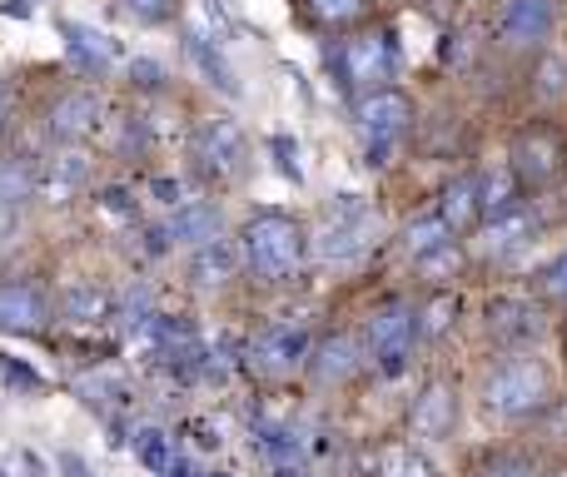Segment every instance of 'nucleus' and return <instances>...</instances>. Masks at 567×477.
Wrapping results in <instances>:
<instances>
[{
    "mask_svg": "<svg viewBox=\"0 0 567 477\" xmlns=\"http://www.w3.org/2000/svg\"><path fill=\"white\" fill-rule=\"evenodd\" d=\"M169 239H175V235H169V225H165V229H150V235H145V249L159 259V253H169Z\"/></svg>",
    "mask_w": 567,
    "mask_h": 477,
    "instance_id": "obj_41",
    "label": "nucleus"
},
{
    "mask_svg": "<svg viewBox=\"0 0 567 477\" xmlns=\"http://www.w3.org/2000/svg\"><path fill=\"white\" fill-rule=\"evenodd\" d=\"M189 155H195L199 175L209 179H239L249 165V145H245V129L235 125V120L225 115H209L205 125L195 129V139H189Z\"/></svg>",
    "mask_w": 567,
    "mask_h": 477,
    "instance_id": "obj_6",
    "label": "nucleus"
},
{
    "mask_svg": "<svg viewBox=\"0 0 567 477\" xmlns=\"http://www.w3.org/2000/svg\"><path fill=\"white\" fill-rule=\"evenodd\" d=\"M245 259L249 269L265 283H284L299 273L303 253H309V239H303V225L289 215H255L245 225Z\"/></svg>",
    "mask_w": 567,
    "mask_h": 477,
    "instance_id": "obj_1",
    "label": "nucleus"
},
{
    "mask_svg": "<svg viewBox=\"0 0 567 477\" xmlns=\"http://www.w3.org/2000/svg\"><path fill=\"white\" fill-rule=\"evenodd\" d=\"M553 20H558L553 0H503L498 40L508 50H538L553 35Z\"/></svg>",
    "mask_w": 567,
    "mask_h": 477,
    "instance_id": "obj_9",
    "label": "nucleus"
},
{
    "mask_svg": "<svg viewBox=\"0 0 567 477\" xmlns=\"http://www.w3.org/2000/svg\"><path fill=\"white\" fill-rule=\"evenodd\" d=\"M309 333H303V323H269L265 333L255 339V363L265 373H289L299 369V363H309Z\"/></svg>",
    "mask_w": 567,
    "mask_h": 477,
    "instance_id": "obj_10",
    "label": "nucleus"
},
{
    "mask_svg": "<svg viewBox=\"0 0 567 477\" xmlns=\"http://www.w3.org/2000/svg\"><path fill=\"white\" fill-rule=\"evenodd\" d=\"M488 333L498 343H513V349H523V343L543 339V313L533 309L528 299H493L488 303Z\"/></svg>",
    "mask_w": 567,
    "mask_h": 477,
    "instance_id": "obj_12",
    "label": "nucleus"
},
{
    "mask_svg": "<svg viewBox=\"0 0 567 477\" xmlns=\"http://www.w3.org/2000/svg\"><path fill=\"white\" fill-rule=\"evenodd\" d=\"M309 10L319 20H333V25H343V20H353L363 10V0H309Z\"/></svg>",
    "mask_w": 567,
    "mask_h": 477,
    "instance_id": "obj_34",
    "label": "nucleus"
},
{
    "mask_svg": "<svg viewBox=\"0 0 567 477\" xmlns=\"http://www.w3.org/2000/svg\"><path fill=\"white\" fill-rule=\"evenodd\" d=\"M100 209H105V215H115V219H135V199H130V189H105Z\"/></svg>",
    "mask_w": 567,
    "mask_h": 477,
    "instance_id": "obj_37",
    "label": "nucleus"
},
{
    "mask_svg": "<svg viewBox=\"0 0 567 477\" xmlns=\"http://www.w3.org/2000/svg\"><path fill=\"white\" fill-rule=\"evenodd\" d=\"M309 373L319 383H343L359 373V343L349 339V333H329V339L313 343L309 353Z\"/></svg>",
    "mask_w": 567,
    "mask_h": 477,
    "instance_id": "obj_15",
    "label": "nucleus"
},
{
    "mask_svg": "<svg viewBox=\"0 0 567 477\" xmlns=\"http://www.w3.org/2000/svg\"><path fill=\"white\" fill-rule=\"evenodd\" d=\"M155 195L165 199V205H179V185H175V179H155Z\"/></svg>",
    "mask_w": 567,
    "mask_h": 477,
    "instance_id": "obj_42",
    "label": "nucleus"
},
{
    "mask_svg": "<svg viewBox=\"0 0 567 477\" xmlns=\"http://www.w3.org/2000/svg\"><path fill=\"white\" fill-rule=\"evenodd\" d=\"M399 70V50H393V35L389 30H369V35H349L339 45V75L343 85L353 90H389L383 80H393Z\"/></svg>",
    "mask_w": 567,
    "mask_h": 477,
    "instance_id": "obj_5",
    "label": "nucleus"
},
{
    "mask_svg": "<svg viewBox=\"0 0 567 477\" xmlns=\"http://www.w3.org/2000/svg\"><path fill=\"white\" fill-rule=\"evenodd\" d=\"M458 235L449 229V219L443 215H423V219H413L409 229H403V249L413 253V259H429V253H439L443 243H453Z\"/></svg>",
    "mask_w": 567,
    "mask_h": 477,
    "instance_id": "obj_24",
    "label": "nucleus"
},
{
    "mask_svg": "<svg viewBox=\"0 0 567 477\" xmlns=\"http://www.w3.org/2000/svg\"><path fill=\"white\" fill-rule=\"evenodd\" d=\"M413 339H419V309H413V303H383L369 319V329H363V343H369L373 363H379L389 379L403 373Z\"/></svg>",
    "mask_w": 567,
    "mask_h": 477,
    "instance_id": "obj_7",
    "label": "nucleus"
},
{
    "mask_svg": "<svg viewBox=\"0 0 567 477\" xmlns=\"http://www.w3.org/2000/svg\"><path fill=\"white\" fill-rule=\"evenodd\" d=\"M563 477H567V473H563Z\"/></svg>",
    "mask_w": 567,
    "mask_h": 477,
    "instance_id": "obj_47",
    "label": "nucleus"
},
{
    "mask_svg": "<svg viewBox=\"0 0 567 477\" xmlns=\"http://www.w3.org/2000/svg\"><path fill=\"white\" fill-rule=\"evenodd\" d=\"M453 423H458V398H453L449 383H429V388L413 398V428L423 438H449Z\"/></svg>",
    "mask_w": 567,
    "mask_h": 477,
    "instance_id": "obj_13",
    "label": "nucleus"
},
{
    "mask_svg": "<svg viewBox=\"0 0 567 477\" xmlns=\"http://www.w3.org/2000/svg\"><path fill=\"white\" fill-rule=\"evenodd\" d=\"M538 95L543 100L567 95V60H558V55L543 60V65H538Z\"/></svg>",
    "mask_w": 567,
    "mask_h": 477,
    "instance_id": "obj_30",
    "label": "nucleus"
},
{
    "mask_svg": "<svg viewBox=\"0 0 567 477\" xmlns=\"http://www.w3.org/2000/svg\"><path fill=\"white\" fill-rule=\"evenodd\" d=\"M95 120H100V100L90 95V90H70V95H60L55 105H50V135L70 145V139L90 135Z\"/></svg>",
    "mask_w": 567,
    "mask_h": 477,
    "instance_id": "obj_16",
    "label": "nucleus"
},
{
    "mask_svg": "<svg viewBox=\"0 0 567 477\" xmlns=\"http://www.w3.org/2000/svg\"><path fill=\"white\" fill-rule=\"evenodd\" d=\"M508 165H513V175H518V185H528V189L553 185V179L563 175V139L553 135V129H523V135L513 139Z\"/></svg>",
    "mask_w": 567,
    "mask_h": 477,
    "instance_id": "obj_8",
    "label": "nucleus"
},
{
    "mask_svg": "<svg viewBox=\"0 0 567 477\" xmlns=\"http://www.w3.org/2000/svg\"><path fill=\"white\" fill-rule=\"evenodd\" d=\"M130 75H135L140 90H165V70H159L155 60H135V65H130Z\"/></svg>",
    "mask_w": 567,
    "mask_h": 477,
    "instance_id": "obj_36",
    "label": "nucleus"
},
{
    "mask_svg": "<svg viewBox=\"0 0 567 477\" xmlns=\"http://www.w3.org/2000/svg\"><path fill=\"white\" fill-rule=\"evenodd\" d=\"M85 179H90V159L80 155V149H60V155H50L45 165H40V195L70 199L75 189H85Z\"/></svg>",
    "mask_w": 567,
    "mask_h": 477,
    "instance_id": "obj_18",
    "label": "nucleus"
},
{
    "mask_svg": "<svg viewBox=\"0 0 567 477\" xmlns=\"http://www.w3.org/2000/svg\"><path fill=\"white\" fill-rule=\"evenodd\" d=\"M439 215L449 219V229H453V235H468V229L483 219L478 179H453V185L443 189V205H439Z\"/></svg>",
    "mask_w": 567,
    "mask_h": 477,
    "instance_id": "obj_20",
    "label": "nucleus"
},
{
    "mask_svg": "<svg viewBox=\"0 0 567 477\" xmlns=\"http://www.w3.org/2000/svg\"><path fill=\"white\" fill-rule=\"evenodd\" d=\"M548 398H553V379L528 353L503 359L498 369L483 379V403H488V413H498V418H528V413L548 408Z\"/></svg>",
    "mask_w": 567,
    "mask_h": 477,
    "instance_id": "obj_2",
    "label": "nucleus"
},
{
    "mask_svg": "<svg viewBox=\"0 0 567 477\" xmlns=\"http://www.w3.org/2000/svg\"><path fill=\"white\" fill-rule=\"evenodd\" d=\"M533 235H538V219L518 205V209H508V215L488 219V229H483V253H488V259H508V253L528 249Z\"/></svg>",
    "mask_w": 567,
    "mask_h": 477,
    "instance_id": "obj_14",
    "label": "nucleus"
},
{
    "mask_svg": "<svg viewBox=\"0 0 567 477\" xmlns=\"http://www.w3.org/2000/svg\"><path fill=\"white\" fill-rule=\"evenodd\" d=\"M478 199H483V219H498L508 209H518V175H513V165L478 175Z\"/></svg>",
    "mask_w": 567,
    "mask_h": 477,
    "instance_id": "obj_21",
    "label": "nucleus"
},
{
    "mask_svg": "<svg viewBox=\"0 0 567 477\" xmlns=\"http://www.w3.org/2000/svg\"><path fill=\"white\" fill-rule=\"evenodd\" d=\"M0 373H6V379L16 383V388H30V393H40V388H45V379H40V373L20 369V363H10V359H6V369H0Z\"/></svg>",
    "mask_w": 567,
    "mask_h": 477,
    "instance_id": "obj_38",
    "label": "nucleus"
},
{
    "mask_svg": "<svg viewBox=\"0 0 567 477\" xmlns=\"http://www.w3.org/2000/svg\"><path fill=\"white\" fill-rule=\"evenodd\" d=\"M473 477H533V468H528V463L503 458V463H488V468H478Z\"/></svg>",
    "mask_w": 567,
    "mask_h": 477,
    "instance_id": "obj_39",
    "label": "nucleus"
},
{
    "mask_svg": "<svg viewBox=\"0 0 567 477\" xmlns=\"http://www.w3.org/2000/svg\"><path fill=\"white\" fill-rule=\"evenodd\" d=\"M538 289L548 293V299L567 303V249L558 253V259H548V263H543V273H538Z\"/></svg>",
    "mask_w": 567,
    "mask_h": 477,
    "instance_id": "obj_31",
    "label": "nucleus"
},
{
    "mask_svg": "<svg viewBox=\"0 0 567 477\" xmlns=\"http://www.w3.org/2000/svg\"><path fill=\"white\" fill-rule=\"evenodd\" d=\"M80 393H85L90 408H105V403H125V388L110 379H80Z\"/></svg>",
    "mask_w": 567,
    "mask_h": 477,
    "instance_id": "obj_33",
    "label": "nucleus"
},
{
    "mask_svg": "<svg viewBox=\"0 0 567 477\" xmlns=\"http://www.w3.org/2000/svg\"><path fill=\"white\" fill-rule=\"evenodd\" d=\"M379 477H433V468H429V463H423L413 448L393 443V448L379 453Z\"/></svg>",
    "mask_w": 567,
    "mask_h": 477,
    "instance_id": "obj_27",
    "label": "nucleus"
},
{
    "mask_svg": "<svg viewBox=\"0 0 567 477\" xmlns=\"http://www.w3.org/2000/svg\"><path fill=\"white\" fill-rule=\"evenodd\" d=\"M269 149H275V155H279V165H284V175H289V179H299V165H293V145H289V139H275V145H269Z\"/></svg>",
    "mask_w": 567,
    "mask_h": 477,
    "instance_id": "obj_40",
    "label": "nucleus"
},
{
    "mask_svg": "<svg viewBox=\"0 0 567 477\" xmlns=\"http://www.w3.org/2000/svg\"><path fill=\"white\" fill-rule=\"evenodd\" d=\"M219 229H225V215H219V209L209 205V199H195V205L175 209V219H169V235L185 239L189 249H205V243L225 239Z\"/></svg>",
    "mask_w": 567,
    "mask_h": 477,
    "instance_id": "obj_19",
    "label": "nucleus"
},
{
    "mask_svg": "<svg viewBox=\"0 0 567 477\" xmlns=\"http://www.w3.org/2000/svg\"><path fill=\"white\" fill-rule=\"evenodd\" d=\"M110 313V299L100 289H70L65 293V319L70 323H95Z\"/></svg>",
    "mask_w": 567,
    "mask_h": 477,
    "instance_id": "obj_28",
    "label": "nucleus"
},
{
    "mask_svg": "<svg viewBox=\"0 0 567 477\" xmlns=\"http://www.w3.org/2000/svg\"><path fill=\"white\" fill-rule=\"evenodd\" d=\"M135 20H169L175 15V0H120Z\"/></svg>",
    "mask_w": 567,
    "mask_h": 477,
    "instance_id": "obj_35",
    "label": "nucleus"
},
{
    "mask_svg": "<svg viewBox=\"0 0 567 477\" xmlns=\"http://www.w3.org/2000/svg\"><path fill=\"white\" fill-rule=\"evenodd\" d=\"M185 45H189V60H195V70H205V80H209V85H215V90H225V95H235V90H239V80H235V70L225 65V55H219V50H215V40H209V35H189Z\"/></svg>",
    "mask_w": 567,
    "mask_h": 477,
    "instance_id": "obj_25",
    "label": "nucleus"
},
{
    "mask_svg": "<svg viewBox=\"0 0 567 477\" xmlns=\"http://www.w3.org/2000/svg\"><path fill=\"white\" fill-rule=\"evenodd\" d=\"M453 313H458V303H453L449 293H439V299H433L429 309H423L419 333H429V339H433V333H443V329H449V323H453Z\"/></svg>",
    "mask_w": 567,
    "mask_h": 477,
    "instance_id": "obj_32",
    "label": "nucleus"
},
{
    "mask_svg": "<svg viewBox=\"0 0 567 477\" xmlns=\"http://www.w3.org/2000/svg\"><path fill=\"white\" fill-rule=\"evenodd\" d=\"M6 120H10V95L0 90V135H6Z\"/></svg>",
    "mask_w": 567,
    "mask_h": 477,
    "instance_id": "obj_44",
    "label": "nucleus"
},
{
    "mask_svg": "<svg viewBox=\"0 0 567 477\" xmlns=\"http://www.w3.org/2000/svg\"><path fill=\"white\" fill-rule=\"evenodd\" d=\"M373 229H379L373 225V209L363 205V199L343 195L339 205L329 209V225H323L319 239H313V253H319L323 263H353V259L369 253Z\"/></svg>",
    "mask_w": 567,
    "mask_h": 477,
    "instance_id": "obj_3",
    "label": "nucleus"
},
{
    "mask_svg": "<svg viewBox=\"0 0 567 477\" xmlns=\"http://www.w3.org/2000/svg\"><path fill=\"white\" fill-rule=\"evenodd\" d=\"M40 189V165L30 155H0V199L20 205Z\"/></svg>",
    "mask_w": 567,
    "mask_h": 477,
    "instance_id": "obj_22",
    "label": "nucleus"
},
{
    "mask_svg": "<svg viewBox=\"0 0 567 477\" xmlns=\"http://www.w3.org/2000/svg\"><path fill=\"white\" fill-rule=\"evenodd\" d=\"M235 273H239L235 239H215V243H205V249H195V259H189V283H195V289H225Z\"/></svg>",
    "mask_w": 567,
    "mask_h": 477,
    "instance_id": "obj_17",
    "label": "nucleus"
},
{
    "mask_svg": "<svg viewBox=\"0 0 567 477\" xmlns=\"http://www.w3.org/2000/svg\"><path fill=\"white\" fill-rule=\"evenodd\" d=\"M215 477H225V473H215Z\"/></svg>",
    "mask_w": 567,
    "mask_h": 477,
    "instance_id": "obj_45",
    "label": "nucleus"
},
{
    "mask_svg": "<svg viewBox=\"0 0 567 477\" xmlns=\"http://www.w3.org/2000/svg\"><path fill=\"white\" fill-rule=\"evenodd\" d=\"M419 269L429 273V279H453V273L463 269V253H458V239L443 243L439 253H429V259H419Z\"/></svg>",
    "mask_w": 567,
    "mask_h": 477,
    "instance_id": "obj_29",
    "label": "nucleus"
},
{
    "mask_svg": "<svg viewBox=\"0 0 567 477\" xmlns=\"http://www.w3.org/2000/svg\"><path fill=\"white\" fill-rule=\"evenodd\" d=\"M0 477H6V473H0Z\"/></svg>",
    "mask_w": 567,
    "mask_h": 477,
    "instance_id": "obj_46",
    "label": "nucleus"
},
{
    "mask_svg": "<svg viewBox=\"0 0 567 477\" xmlns=\"http://www.w3.org/2000/svg\"><path fill=\"white\" fill-rule=\"evenodd\" d=\"M135 453H140V463H145L155 477H165L169 468H175V453H169V438L159 428H145V433H135Z\"/></svg>",
    "mask_w": 567,
    "mask_h": 477,
    "instance_id": "obj_26",
    "label": "nucleus"
},
{
    "mask_svg": "<svg viewBox=\"0 0 567 477\" xmlns=\"http://www.w3.org/2000/svg\"><path fill=\"white\" fill-rule=\"evenodd\" d=\"M353 125L369 139V155L383 165V155L413 129V105L399 90H369V95H359V105H353Z\"/></svg>",
    "mask_w": 567,
    "mask_h": 477,
    "instance_id": "obj_4",
    "label": "nucleus"
},
{
    "mask_svg": "<svg viewBox=\"0 0 567 477\" xmlns=\"http://www.w3.org/2000/svg\"><path fill=\"white\" fill-rule=\"evenodd\" d=\"M10 225H16V205H6V199H0V235H6Z\"/></svg>",
    "mask_w": 567,
    "mask_h": 477,
    "instance_id": "obj_43",
    "label": "nucleus"
},
{
    "mask_svg": "<svg viewBox=\"0 0 567 477\" xmlns=\"http://www.w3.org/2000/svg\"><path fill=\"white\" fill-rule=\"evenodd\" d=\"M65 45H70V60H80L85 70H105L110 60L120 55L115 40H105L100 30H90V25H65Z\"/></svg>",
    "mask_w": 567,
    "mask_h": 477,
    "instance_id": "obj_23",
    "label": "nucleus"
},
{
    "mask_svg": "<svg viewBox=\"0 0 567 477\" xmlns=\"http://www.w3.org/2000/svg\"><path fill=\"white\" fill-rule=\"evenodd\" d=\"M45 323H50V299L35 283H0V329L40 333Z\"/></svg>",
    "mask_w": 567,
    "mask_h": 477,
    "instance_id": "obj_11",
    "label": "nucleus"
}]
</instances>
